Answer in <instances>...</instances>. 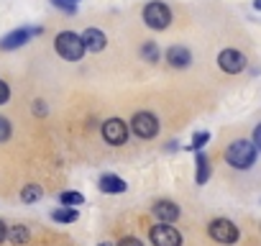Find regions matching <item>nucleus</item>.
<instances>
[{"label": "nucleus", "mask_w": 261, "mask_h": 246, "mask_svg": "<svg viewBox=\"0 0 261 246\" xmlns=\"http://www.w3.org/2000/svg\"><path fill=\"white\" fill-rule=\"evenodd\" d=\"M29 238H31V233H29V228H26V226H21V223L8 226L6 241H11L13 246H26V243H29Z\"/></svg>", "instance_id": "nucleus-15"}, {"label": "nucleus", "mask_w": 261, "mask_h": 246, "mask_svg": "<svg viewBox=\"0 0 261 246\" xmlns=\"http://www.w3.org/2000/svg\"><path fill=\"white\" fill-rule=\"evenodd\" d=\"M118 246H144V241L136 238V236H123V238L118 241Z\"/></svg>", "instance_id": "nucleus-23"}, {"label": "nucleus", "mask_w": 261, "mask_h": 246, "mask_svg": "<svg viewBox=\"0 0 261 246\" xmlns=\"http://www.w3.org/2000/svg\"><path fill=\"white\" fill-rule=\"evenodd\" d=\"M51 6L59 8L62 13H67V16H74L77 13V3H69V0H51Z\"/></svg>", "instance_id": "nucleus-21"}, {"label": "nucleus", "mask_w": 261, "mask_h": 246, "mask_svg": "<svg viewBox=\"0 0 261 246\" xmlns=\"http://www.w3.org/2000/svg\"><path fill=\"white\" fill-rule=\"evenodd\" d=\"M128 134H130V129L123 118H108L102 123V139L110 146H123L128 141Z\"/></svg>", "instance_id": "nucleus-5"}, {"label": "nucleus", "mask_w": 261, "mask_h": 246, "mask_svg": "<svg viewBox=\"0 0 261 246\" xmlns=\"http://www.w3.org/2000/svg\"><path fill=\"white\" fill-rule=\"evenodd\" d=\"M8 97H11V87H8V82L0 80V105H6Z\"/></svg>", "instance_id": "nucleus-24"}, {"label": "nucleus", "mask_w": 261, "mask_h": 246, "mask_svg": "<svg viewBox=\"0 0 261 246\" xmlns=\"http://www.w3.org/2000/svg\"><path fill=\"white\" fill-rule=\"evenodd\" d=\"M54 52L67 59V62H80L85 57V44L80 39V34L74 31H59L57 39H54Z\"/></svg>", "instance_id": "nucleus-2"}, {"label": "nucleus", "mask_w": 261, "mask_h": 246, "mask_svg": "<svg viewBox=\"0 0 261 246\" xmlns=\"http://www.w3.org/2000/svg\"><path fill=\"white\" fill-rule=\"evenodd\" d=\"M41 34H44L41 26H34V29H16V31H11V34H6L3 39H0V49H3V52L21 49V46H26L34 36H41Z\"/></svg>", "instance_id": "nucleus-8"}, {"label": "nucleus", "mask_w": 261, "mask_h": 246, "mask_svg": "<svg viewBox=\"0 0 261 246\" xmlns=\"http://www.w3.org/2000/svg\"><path fill=\"white\" fill-rule=\"evenodd\" d=\"M41 198H44V190H41L36 182L23 185V190H21V200H23V203H39Z\"/></svg>", "instance_id": "nucleus-17"}, {"label": "nucleus", "mask_w": 261, "mask_h": 246, "mask_svg": "<svg viewBox=\"0 0 261 246\" xmlns=\"http://www.w3.org/2000/svg\"><path fill=\"white\" fill-rule=\"evenodd\" d=\"M141 59H146V62L156 64V62L162 59V52H159V46H156L154 41H146V44H141Z\"/></svg>", "instance_id": "nucleus-18"}, {"label": "nucleus", "mask_w": 261, "mask_h": 246, "mask_svg": "<svg viewBox=\"0 0 261 246\" xmlns=\"http://www.w3.org/2000/svg\"><path fill=\"white\" fill-rule=\"evenodd\" d=\"M164 59H167V64H169V67H174V69H187V67L192 64V52H190L187 46L174 44V46H169V49H167Z\"/></svg>", "instance_id": "nucleus-10"}, {"label": "nucleus", "mask_w": 261, "mask_h": 246, "mask_svg": "<svg viewBox=\"0 0 261 246\" xmlns=\"http://www.w3.org/2000/svg\"><path fill=\"white\" fill-rule=\"evenodd\" d=\"M225 162L233 169H251L256 164V146L248 139H236L225 149Z\"/></svg>", "instance_id": "nucleus-1"}, {"label": "nucleus", "mask_w": 261, "mask_h": 246, "mask_svg": "<svg viewBox=\"0 0 261 246\" xmlns=\"http://www.w3.org/2000/svg\"><path fill=\"white\" fill-rule=\"evenodd\" d=\"M69 3H77V6H80V0H69Z\"/></svg>", "instance_id": "nucleus-30"}, {"label": "nucleus", "mask_w": 261, "mask_h": 246, "mask_svg": "<svg viewBox=\"0 0 261 246\" xmlns=\"http://www.w3.org/2000/svg\"><path fill=\"white\" fill-rule=\"evenodd\" d=\"M97 187H100V192H105V195H120V192L128 190L125 180H120L118 175H100Z\"/></svg>", "instance_id": "nucleus-13"}, {"label": "nucleus", "mask_w": 261, "mask_h": 246, "mask_svg": "<svg viewBox=\"0 0 261 246\" xmlns=\"http://www.w3.org/2000/svg\"><path fill=\"white\" fill-rule=\"evenodd\" d=\"M207 233H210V238L218 241V243H236L238 236H241V233H238V226H236L233 220H228V218H215V220H210Z\"/></svg>", "instance_id": "nucleus-6"}, {"label": "nucleus", "mask_w": 261, "mask_h": 246, "mask_svg": "<svg viewBox=\"0 0 261 246\" xmlns=\"http://www.w3.org/2000/svg\"><path fill=\"white\" fill-rule=\"evenodd\" d=\"M151 213H154V218L162 220V223H174V220L179 218V208H177V203H172V200H159V203H154Z\"/></svg>", "instance_id": "nucleus-12"}, {"label": "nucleus", "mask_w": 261, "mask_h": 246, "mask_svg": "<svg viewBox=\"0 0 261 246\" xmlns=\"http://www.w3.org/2000/svg\"><path fill=\"white\" fill-rule=\"evenodd\" d=\"M34 115H46V105H44V100H34Z\"/></svg>", "instance_id": "nucleus-25"}, {"label": "nucleus", "mask_w": 261, "mask_h": 246, "mask_svg": "<svg viewBox=\"0 0 261 246\" xmlns=\"http://www.w3.org/2000/svg\"><path fill=\"white\" fill-rule=\"evenodd\" d=\"M77 218H80V213L72 205H59L51 210V220H57V223H74Z\"/></svg>", "instance_id": "nucleus-16"}, {"label": "nucleus", "mask_w": 261, "mask_h": 246, "mask_svg": "<svg viewBox=\"0 0 261 246\" xmlns=\"http://www.w3.org/2000/svg\"><path fill=\"white\" fill-rule=\"evenodd\" d=\"M6 233H8V223H6V220H0V243L6 241Z\"/></svg>", "instance_id": "nucleus-27"}, {"label": "nucleus", "mask_w": 261, "mask_h": 246, "mask_svg": "<svg viewBox=\"0 0 261 246\" xmlns=\"http://www.w3.org/2000/svg\"><path fill=\"white\" fill-rule=\"evenodd\" d=\"M149 241L154 246H182V233L172 226V223H156L149 231Z\"/></svg>", "instance_id": "nucleus-7"}, {"label": "nucleus", "mask_w": 261, "mask_h": 246, "mask_svg": "<svg viewBox=\"0 0 261 246\" xmlns=\"http://www.w3.org/2000/svg\"><path fill=\"white\" fill-rule=\"evenodd\" d=\"M207 141H210V134H207V131H197V134L192 136V144H190L187 149H192V152H200V149H202Z\"/></svg>", "instance_id": "nucleus-20"}, {"label": "nucleus", "mask_w": 261, "mask_h": 246, "mask_svg": "<svg viewBox=\"0 0 261 246\" xmlns=\"http://www.w3.org/2000/svg\"><path fill=\"white\" fill-rule=\"evenodd\" d=\"M218 67H220L225 75H238V72L246 69V57H243V52H238V49H223V52L218 54Z\"/></svg>", "instance_id": "nucleus-9"}, {"label": "nucleus", "mask_w": 261, "mask_h": 246, "mask_svg": "<svg viewBox=\"0 0 261 246\" xmlns=\"http://www.w3.org/2000/svg\"><path fill=\"white\" fill-rule=\"evenodd\" d=\"M253 146H256V152H261V123H258L256 131H253Z\"/></svg>", "instance_id": "nucleus-26"}, {"label": "nucleus", "mask_w": 261, "mask_h": 246, "mask_svg": "<svg viewBox=\"0 0 261 246\" xmlns=\"http://www.w3.org/2000/svg\"><path fill=\"white\" fill-rule=\"evenodd\" d=\"M100 246H113V243H108V241H102V243H100Z\"/></svg>", "instance_id": "nucleus-29"}, {"label": "nucleus", "mask_w": 261, "mask_h": 246, "mask_svg": "<svg viewBox=\"0 0 261 246\" xmlns=\"http://www.w3.org/2000/svg\"><path fill=\"white\" fill-rule=\"evenodd\" d=\"M144 23L154 31H164L169 29L172 23V11L167 3H162V0H149V3L144 6Z\"/></svg>", "instance_id": "nucleus-3"}, {"label": "nucleus", "mask_w": 261, "mask_h": 246, "mask_svg": "<svg viewBox=\"0 0 261 246\" xmlns=\"http://www.w3.org/2000/svg\"><path fill=\"white\" fill-rule=\"evenodd\" d=\"M59 203L74 208V205H82V203H85V195H82V192H74V190H67V192L59 195Z\"/></svg>", "instance_id": "nucleus-19"}, {"label": "nucleus", "mask_w": 261, "mask_h": 246, "mask_svg": "<svg viewBox=\"0 0 261 246\" xmlns=\"http://www.w3.org/2000/svg\"><path fill=\"white\" fill-rule=\"evenodd\" d=\"M80 39H82V44H85V52H95V54H100V52L108 46V36H105L100 29H85Z\"/></svg>", "instance_id": "nucleus-11"}, {"label": "nucleus", "mask_w": 261, "mask_h": 246, "mask_svg": "<svg viewBox=\"0 0 261 246\" xmlns=\"http://www.w3.org/2000/svg\"><path fill=\"white\" fill-rule=\"evenodd\" d=\"M253 8H256V11H261V0H253Z\"/></svg>", "instance_id": "nucleus-28"}, {"label": "nucleus", "mask_w": 261, "mask_h": 246, "mask_svg": "<svg viewBox=\"0 0 261 246\" xmlns=\"http://www.w3.org/2000/svg\"><path fill=\"white\" fill-rule=\"evenodd\" d=\"M128 129L134 131L139 139H154L159 134V118L151 110H139L134 118H130Z\"/></svg>", "instance_id": "nucleus-4"}, {"label": "nucleus", "mask_w": 261, "mask_h": 246, "mask_svg": "<svg viewBox=\"0 0 261 246\" xmlns=\"http://www.w3.org/2000/svg\"><path fill=\"white\" fill-rule=\"evenodd\" d=\"M195 164H197L195 182H197V185H205V182L210 180V159H207V154H205L202 149L197 152V157H195Z\"/></svg>", "instance_id": "nucleus-14"}, {"label": "nucleus", "mask_w": 261, "mask_h": 246, "mask_svg": "<svg viewBox=\"0 0 261 246\" xmlns=\"http://www.w3.org/2000/svg\"><path fill=\"white\" fill-rule=\"evenodd\" d=\"M11 134H13V129H11V120L0 115V144H6V141L11 139Z\"/></svg>", "instance_id": "nucleus-22"}]
</instances>
